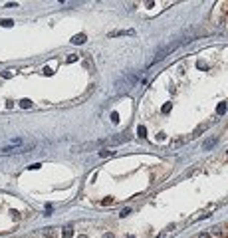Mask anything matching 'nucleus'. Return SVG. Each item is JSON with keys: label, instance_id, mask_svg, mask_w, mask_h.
Returning a JSON list of instances; mask_svg holds the SVG:
<instances>
[{"label": "nucleus", "instance_id": "f257e3e1", "mask_svg": "<svg viewBox=\"0 0 228 238\" xmlns=\"http://www.w3.org/2000/svg\"><path fill=\"white\" fill-rule=\"evenodd\" d=\"M36 147V143H28V145H4L0 151L4 155H12V153H26V151H32Z\"/></svg>", "mask_w": 228, "mask_h": 238}, {"label": "nucleus", "instance_id": "f03ea898", "mask_svg": "<svg viewBox=\"0 0 228 238\" xmlns=\"http://www.w3.org/2000/svg\"><path fill=\"white\" fill-rule=\"evenodd\" d=\"M179 46V42H175V44H171V46H165V48H161V50H159L157 54H155V58H153L151 60V64H149V66H153V64H157V62H161L163 58L167 56V54H171L173 50H175V48Z\"/></svg>", "mask_w": 228, "mask_h": 238}, {"label": "nucleus", "instance_id": "7ed1b4c3", "mask_svg": "<svg viewBox=\"0 0 228 238\" xmlns=\"http://www.w3.org/2000/svg\"><path fill=\"white\" fill-rule=\"evenodd\" d=\"M86 34H77V36H73V38H71V44H76V46H80V44H83L86 42Z\"/></svg>", "mask_w": 228, "mask_h": 238}, {"label": "nucleus", "instance_id": "20e7f679", "mask_svg": "<svg viewBox=\"0 0 228 238\" xmlns=\"http://www.w3.org/2000/svg\"><path fill=\"white\" fill-rule=\"evenodd\" d=\"M123 34H135L133 30H117V32H111L109 38H115V36H123Z\"/></svg>", "mask_w": 228, "mask_h": 238}, {"label": "nucleus", "instance_id": "39448f33", "mask_svg": "<svg viewBox=\"0 0 228 238\" xmlns=\"http://www.w3.org/2000/svg\"><path fill=\"white\" fill-rule=\"evenodd\" d=\"M216 143H218V137H210L208 141L205 143V149H210V147H214V145H216Z\"/></svg>", "mask_w": 228, "mask_h": 238}, {"label": "nucleus", "instance_id": "423d86ee", "mask_svg": "<svg viewBox=\"0 0 228 238\" xmlns=\"http://www.w3.org/2000/svg\"><path fill=\"white\" fill-rule=\"evenodd\" d=\"M71 234H73V230H71L70 226H66V228H64V238H70Z\"/></svg>", "mask_w": 228, "mask_h": 238}, {"label": "nucleus", "instance_id": "0eeeda50", "mask_svg": "<svg viewBox=\"0 0 228 238\" xmlns=\"http://www.w3.org/2000/svg\"><path fill=\"white\" fill-rule=\"evenodd\" d=\"M20 105H22V107H32V101H30V99H22V101H20Z\"/></svg>", "mask_w": 228, "mask_h": 238}, {"label": "nucleus", "instance_id": "6e6552de", "mask_svg": "<svg viewBox=\"0 0 228 238\" xmlns=\"http://www.w3.org/2000/svg\"><path fill=\"white\" fill-rule=\"evenodd\" d=\"M216 111H218V115H222L224 111H226V103H220V105H218V109H216Z\"/></svg>", "mask_w": 228, "mask_h": 238}, {"label": "nucleus", "instance_id": "1a4fd4ad", "mask_svg": "<svg viewBox=\"0 0 228 238\" xmlns=\"http://www.w3.org/2000/svg\"><path fill=\"white\" fill-rule=\"evenodd\" d=\"M0 24H2V26H12L14 22H12V20H0Z\"/></svg>", "mask_w": 228, "mask_h": 238}, {"label": "nucleus", "instance_id": "9d476101", "mask_svg": "<svg viewBox=\"0 0 228 238\" xmlns=\"http://www.w3.org/2000/svg\"><path fill=\"white\" fill-rule=\"evenodd\" d=\"M127 214H131V208H125V210H121V212H119V216H127Z\"/></svg>", "mask_w": 228, "mask_h": 238}, {"label": "nucleus", "instance_id": "9b49d317", "mask_svg": "<svg viewBox=\"0 0 228 238\" xmlns=\"http://www.w3.org/2000/svg\"><path fill=\"white\" fill-rule=\"evenodd\" d=\"M196 238H210V232H200Z\"/></svg>", "mask_w": 228, "mask_h": 238}, {"label": "nucleus", "instance_id": "f8f14e48", "mask_svg": "<svg viewBox=\"0 0 228 238\" xmlns=\"http://www.w3.org/2000/svg\"><path fill=\"white\" fill-rule=\"evenodd\" d=\"M111 153H113V151H99V155H101V157H107V155H111Z\"/></svg>", "mask_w": 228, "mask_h": 238}, {"label": "nucleus", "instance_id": "ddd939ff", "mask_svg": "<svg viewBox=\"0 0 228 238\" xmlns=\"http://www.w3.org/2000/svg\"><path fill=\"white\" fill-rule=\"evenodd\" d=\"M103 238H115V236H113V234H111V232H107V234H105Z\"/></svg>", "mask_w": 228, "mask_h": 238}, {"label": "nucleus", "instance_id": "4468645a", "mask_svg": "<svg viewBox=\"0 0 228 238\" xmlns=\"http://www.w3.org/2000/svg\"><path fill=\"white\" fill-rule=\"evenodd\" d=\"M127 238H135V236H127Z\"/></svg>", "mask_w": 228, "mask_h": 238}]
</instances>
